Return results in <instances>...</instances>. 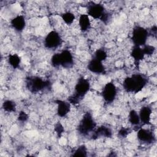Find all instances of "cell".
I'll list each match as a JSON object with an SVG mask.
<instances>
[{"mask_svg":"<svg viewBox=\"0 0 157 157\" xmlns=\"http://www.w3.org/2000/svg\"><path fill=\"white\" fill-rule=\"evenodd\" d=\"M29 118L28 115L24 111H20L17 116V119L20 122H26Z\"/></svg>","mask_w":157,"mask_h":157,"instance_id":"26","label":"cell"},{"mask_svg":"<svg viewBox=\"0 0 157 157\" xmlns=\"http://www.w3.org/2000/svg\"><path fill=\"white\" fill-rule=\"evenodd\" d=\"M130 55L132 58L137 63L140 62L145 58V55L143 52L142 47L136 45L133 46L131 51Z\"/></svg>","mask_w":157,"mask_h":157,"instance_id":"16","label":"cell"},{"mask_svg":"<svg viewBox=\"0 0 157 157\" xmlns=\"http://www.w3.org/2000/svg\"><path fill=\"white\" fill-rule=\"evenodd\" d=\"M88 71L96 74H104L105 72V68L102 61L95 58L91 59L87 64Z\"/></svg>","mask_w":157,"mask_h":157,"instance_id":"11","label":"cell"},{"mask_svg":"<svg viewBox=\"0 0 157 157\" xmlns=\"http://www.w3.org/2000/svg\"><path fill=\"white\" fill-rule=\"evenodd\" d=\"M11 26L17 32H21L26 26V20L23 15H18L10 20Z\"/></svg>","mask_w":157,"mask_h":157,"instance_id":"14","label":"cell"},{"mask_svg":"<svg viewBox=\"0 0 157 157\" xmlns=\"http://www.w3.org/2000/svg\"><path fill=\"white\" fill-rule=\"evenodd\" d=\"M143 52L144 53L145 56H151L155 52V47L153 45L149 44H145V45L142 46V47Z\"/></svg>","mask_w":157,"mask_h":157,"instance_id":"24","label":"cell"},{"mask_svg":"<svg viewBox=\"0 0 157 157\" xmlns=\"http://www.w3.org/2000/svg\"><path fill=\"white\" fill-rule=\"evenodd\" d=\"M112 136V131L111 129L105 126H101L94 131V134H93V137H110Z\"/></svg>","mask_w":157,"mask_h":157,"instance_id":"17","label":"cell"},{"mask_svg":"<svg viewBox=\"0 0 157 157\" xmlns=\"http://www.w3.org/2000/svg\"><path fill=\"white\" fill-rule=\"evenodd\" d=\"M62 42L61 35L56 31H51L45 37L44 44L46 48L53 50L59 47L61 45Z\"/></svg>","mask_w":157,"mask_h":157,"instance_id":"6","label":"cell"},{"mask_svg":"<svg viewBox=\"0 0 157 157\" xmlns=\"http://www.w3.org/2000/svg\"><path fill=\"white\" fill-rule=\"evenodd\" d=\"M148 37V31L142 26H136L132 31L131 40L134 45L142 47L147 43Z\"/></svg>","mask_w":157,"mask_h":157,"instance_id":"4","label":"cell"},{"mask_svg":"<svg viewBox=\"0 0 157 157\" xmlns=\"http://www.w3.org/2000/svg\"><path fill=\"white\" fill-rule=\"evenodd\" d=\"M147 82V79L144 75L134 74L124 78L123 82V86L127 92L137 93L145 86Z\"/></svg>","mask_w":157,"mask_h":157,"instance_id":"1","label":"cell"},{"mask_svg":"<svg viewBox=\"0 0 157 157\" xmlns=\"http://www.w3.org/2000/svg\"><path fill=\"white\" fill-rule=\"evenodd\" d=\"M2 108L4 112L8 113L14 112L16 110V104L12 100H5L2 104Z\"/></svg>","mask_w":157,"mask_h":157,"instance_id":"20","label":"cell"},{"mask_svg":"<svg viewBox=\"0 0 157 157\" xmlns=\"http://www.w3.org/2000/svg\"><path fill=\"white\" fill-rule=\"evenodd\" d=\"M78 23L80 31L83 33L86 32L91 28L90 17L86 13H82L79 15Z\"/></svg>","mask_w":157,"mask_h":157,"instance_id":"15","label":"cell"},{"mask_svg":"<svg viewBox=\"0 0 157 157\" xmlns=\"http://www.w3.org/2000/svg\"><path fill=\"white\" fill-rule=\"evenodd\" d=\"M107 58V52L102 48L98 49L95 51L94 53L93 58H95L100 61H104Z\"/></svg>","mask_w":157,"mask_h":157,"instance_id":"22","label":"cell"},{"mask_svg":"<svg viewBox=\"0 0 157 157\" xmlns=\"http://www.w3.org/2000/svg\"><path fill=\"white\" fill-rule=\"evenodd\" d=\"M55 131L58 136H61L64 132V128L61 123H58L55 126Z\"/></svg>","mask_w":157,"mask_h":157,"instance_id":"28","label":"cell"},{"mask_svg":"<svg viewBox=\"0 0 157 157\" xmlns=\"http://www.w3.org/2000/svg\"><path fill=\"white\" fill-rule=\"evenodd\" d=\"M21 59L20 56L16 53L10 54L7 57L8 64L13 69L18 68L21 64Z\"/></svg>","mask_w":157,"mask_h":157,"instance_id":"18","label":"cell"},{"mask_svg":"<svg viewBox=\"0 0 157 157\" xmlns=\"http://www.w3.org/2000/svg\"><path fill=\"white\" fill-rule=\"evenodd\" d=\"M101 94L105 102L110 104L113 102L117 96V88L112 82H107L102 88Z\"/></svg>","mask_w":157,"mask_h":157,"instance_id":"7","label":"cell"},{"mask_svg":"<svg viewBox=\"0 0 157 157\" xmlns=\"http://www.w3.org/2000/svg\"><path fill=\"white\" fill-rule=\"evenodd\" d=\"M90 88L91 85L89 80L83 77H80L75 85L74 94L68 99V101L71 104H78L88 93Z\"/></svg>","mask_w":157,"mask_h":157,"instance_id":"2","label":"cell"},{"mask_svg":"<svg viewBox=\"0 0 157 157\" xmlns=\"http://www.w3.org/2000/svg\"><path fill=\"white\" fill-rule=\"evenodd\" d=\"M139 113L140 123L145 125H148L151 121L152 109L148 105L143 106L140 108Z\"/></svg>","mask_w":157,"mask_h":157,"instance_id":"13","label":"cell"},{"mask_svg":"<svg viewBox=\"0 0 157 157\" xmlns=\"http://www.w3.org/2000/svg\"><path fill=\"white\" fill-rule=\"evenodd\" d=\"M47 85V82L39 77H29L26 82L28 89L32 93H37L44 90Z\"/></svg>","mask_w":157,"mask_h":157,"instance_id":"8","label":"cell"},{"mask_svg":"<svg viewBox=\"0 0 157 157\" xmlns=\"http://www.w3.org/2000/svg\"><path fill=\"white\" fill-rule=\"evenodd\" d=\"M59 53L60 65L64 68H70L74 65V56L69 50H63Z\"/></svg>","mask_w":157,"mask_h":157,"instance_id":"10","label":"cell"},{"mask_svg":"<svg viewBox=\"0 0 157 157\" xmlns=\"http://www.w3.org/2000/svg\"><path fill=\"white\" fill-rule=\"evenodd\" d=\"M130 133V130L129 128H121L118 132V134L119 136L121 137H126L128 134Z\"/></svg>","mask_w":157,"mask_h":157,"instance_id":"27","label":"cell"},{"mask_svg":"<svg viewBox=\"0 0 157 157\" xmlns=\"http://www.w3.org/2000/svg\"><path fill=\"white\" fill-rule=\"evenodd\" d=\"M50 63L52 66L56 67L61 66L60 65V59H59V53H55L52 55L51 59H50Z\"/></svg>","mask_w":157,"mask_h":157,"instance_id":"25","label":"cell"},{"mask_svg":"<svg viewBox=\"0 0 157 157\" xmlns=\"http://www.w3.org/2000/svg\"><path fill=\"white\" fill-rule=\"evenodd\" d=\"M106 13L104 6L101 3L91 1L86 6V14L95 20H101Z\"/></svg>","mask_w":157,"mask_h":157,"instance_id":"5","label":"cell"},{"mask_svg":"<svg viewBox=\"0 0 157 157\" xmlns=\"http://www.w3.org/2000/svg\"><path fill=\"white\" fill-rule=\"evenodd\" d=\"M128 121L133 126L139 125L140 123L139 113L135 110H131L128 114Z\"/></svg>","mask_w":157,"mask_h":157,"instance_id":"19","label":"cell"},{"mask_svg":"<svg viewBox=\"0 0 157 157\" xmlns=\"http://www.w3.org/2000/svg\"><path fill=\"white\" fill-rule=\"evenodd\" d=\"M56 113L61 118L65 117L71 111V104L69 101L63 100H56Z\"/></svg>","mask_w":157,"mask_h":157,"instance_id":"12","label":"cell"},{"mask_svg":"<svg viewBox=\"0 0 157 157\" xmlns=\"http://www.w3.org/2000/svg\"><path fill=\"white\" fill-rule=\"evenodd\" d=\"M74 156H87V148L86 147L82 145L77 147V148L74 151L72 155Z\"/></svg>","mask_w":157,"mask_h":157,"instance_id":"23","label":"cell"},{"mask_svg":"<svg viewBox=\"0 0 157 157\" xmlns=\"http://www.w3.org/2000/svg\"><path fill=\"white\" fill-rule=\"evenodd\" d=\"M96 126V122L91 114L86 113L80 120L77 129L81 135L86 136L94 131Z\"/></svg>","mask_w":157,"mask_h":157,"instance_id":"3","label":"cell"},{"mask_svg":"<svg viewBox=\"0 0 157 157\" xmlns=\"http://www.w3.org/2000/svg\"><path fill=\"white\" fill-rule=\"evenodd\" d=\"M137 137L140 142L147 144H152L156 140L153 132L151 130L145 128H140L137 131Z\"/></svg>","mask_w":157,"mask_h":157,"instance_id":"9","label":"cell"},{"mask_svg":"<svg viewBox=\"0 0 157 157\" xmlns=\"http://www.w3.org/2000/svg\"><path fill=\"white\" fill-rule=\"evenodd\" d=\"M61 17L63 21H64V23L67 25H72L75 19V15L72 12H69V11L64 12L61 15Z\"/></svg>","mask_w":157,"mask_h":157,"instance_id":"21","label":"cell"}]
</instances>
